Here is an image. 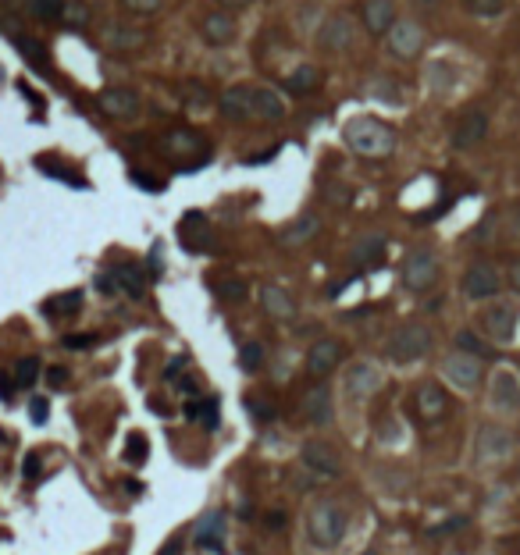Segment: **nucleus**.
Here are the masks:
<instances>
[{
    "label": "nucleus",
    "mask_w": 520,
    "mask_h": 555,
    "mask_svg": "<svg viewBox=\"0 0 520 555\" xmlns=\"http://www.w3.org/2000/svg\"><path fill=\"white\" fill-rule=\"evenodd\" d=\"M353 40H356V22H353L349 15H331V18H324L321 29H317V47L335 50V54L349 50Z\"/></svg>",
    "instance_id": "9d476101"
},
{
    "label": "nucleus",
    "mask_w": 520,
    "mask_h": 555,
    "mask_svg": "<svg viewBox=\"0 0 520 555\" xmlns=\"http://www.w3.org/2000/svg\"><path fill=\"white\" fill-rule=\"evenodd\" d=\"M36 168H40L43 175H50V178H61V182H68V185H79V189L86 185V182H82L72 168H65V164L54 161V157H36Z\"/></svg>",
    "instance_id": "e433bc0d"
},
{
    "label": "nucleus",
    "mask_w": 520,
    "mask_h": 555,
    "mask_svg": "<svg viewBox=\"0 0 520 555\" xmlns=\"http://www.w3.org/2000/svg\"><path fill=\"white\" fill-rule=\"evenodd\" d=\"M413 406H417V417L420 420H439L446 410H449V395L435 385V381H424L417 392H413Z\"/></svg>",
    "instance_id": "4be33fe9"
},
{
    "label": "nucleus",
    "mask_w": 520,
    "mask_h": 555,
    "mask_svg": "<svg viewBox=\"0 0 520 555\" xmlns=\"http://www.w3.org/2000/svg\"><path fill=\"white\" fill-rule=\"evenodd\" d=\"M385 260V235L381 232H367L353 242V264H360L363 271H371Z\"/></svg>",
    "instance_id": "a878e982"
},
{
    "label": "nucleus",
    "mask_w": 520,
    "mask_h": 555,
    "mask_svg": "<svg viewBox=\"0 0 520 555\" xmlns=\"http://www.w3.org/2000/svg\"><path fill=\"white\" fill-rule=\"evenodd\" d=\"M214 292H218V299H225V303H242L250 289H246L242 278H218V282H214Z\"/></svg>",
    "instance_id": "4c0bfd02"
},
{
    "label": "nucleus",
    "mask_w": 520,
    "mask_h": 555,
    "mask_svg": "<svg viewBox=\"0 0 520 555\" xmlns=\"http://www.w3.org/2000/svg\"><path fill=\"white\" fill-rule=\"evenodd\" d=\"M385 43L395 57H417L424 50V29L417 22H395L388 33H385Z\"/></svg>",
    "instance_id": "2eb2a0df"
},
{
    "label": "nucleus",
    "mask_w": 520,
    "mask_h": 555,
    "mask_svg": "<svg viewBox=\"0 0 520 555\" xmlns=\"http://www.w3.org/2000/svg\"><path fill=\"white\" fill-rule=\"evenodd\" d=\"M61 346L72 349V353H82V349H93L97 346V335H65V338H61Z\"/></svg>",
    "instance_id": "de8ad7c7"
},
{
    "label": "nucleus",
    "mask_w": 520,
    "mask_h": 555,
    "mask_svg": "<svg viewBox=\"0 0 520 555\" xmlns=\"http://www.w3.org/2000/svg\"><path fill=\"white\" fill-rule=\"evenodd\" d=\"M499 289H503V274H499L496 264L478 260V264L467 267V274H464V296L467 299H492Z\"/></svg>",
    "instance_id": "6e6552de"
},
{
    "label": "nucleus",
    "mask_w": 520,
    "mask_h": 555,
    "mask_svg": "<svg viewBox=\"0 0 520 555\" xmlns=\"http://www.w3.org/2000/svg\"><path fill=\"white\" fill-rule=\"evenodd\" d=\"M97 104L107 118H136L139 114V92L129 89V86H111L97 97Z\"/></svg>",
    "instance_id": "a211bd4d"
},
{
    "label": "nucleus",
    "mask_w": 520,
    "mask_h": 555,
    "mask_svg": "<svg viewBox=\"0 0 520 555\" xmlns=\"http://www.w3.org/2000/svg\"><path fill=\"white\" fill-rule=\"evenodd\" d=\"M221 4H228V8H246L250 0H221Z\"/></svg>",
    "instance_id": "69168bd1"
},
{
    "label": "nucleus",
    "mask_w": 520,
    "mask_h": 555,
    "mask_svg": "<svg viewBox=\"0 0 520 555\" xmlns=\"http://www.w3.org/2000/svg\"><path fill=\"white\" fill-rule=\"evenodd\" d=\"M342 360V346L335 338H317V342L307 349V374L310 378H328Z\"/></svg>",
    "instance_id": "6ab92c4d"
},
{
    "label": "nucleus",
    "mask_w": 520,
    "mask_h": 555,
    "mask_svg": "<svg viewBox=\"0 0 520 555\" xmlns=\"http://www.w3.org/2000/svg\"><path fill=\"white\" fill-rule=\"evenodd\" d=\"M225 527H228V516L221 509H210L196 520V531H193V541L200 548H210V552H225Z\"/></svg>",
    "instance_id": "f3484780"
},
{
    "label": "nucleus",
    "mask_w": 520,
    "mask_h": 555,
    "mask_svg": "<svg viewBox=\"0 0 520 555\" xmlns=\"http://www.w3.org/2000/svg\"><path fill=\"white\" fill-rule=\"evenodd\" d=\"M260 306L274 317V321H292L296 317V303L282 285H264L260 289Z\"/></svg>",
    "instance_id": "bb28decb"
},
{
    "label": "nucleus",
    "mask_w": 520,
    "mask_h": 555,
    "mask_svg": "<svg viewBox=\"0 0 520 555\" xmlns=\"http://www.w3.org/2000/svg\"><path fill=\"white\" fill-rule=\"evenodd\" d=\"M260 363H264V346L260 342H242L239 346V367L246 370V374L260 370Z\"/></svg>",
    "instance_id": "ea45409f"
},
{
    "label": "nucleus",
    "mask_w": 520,
    "mask_h": 555,
    "mask_svg": "<svg viewBox=\"0 0 520 555\" xmlns=\"http://www.w3.org/2000/svg\"><path fill=\"white\" fill-rule=\"evenodd\" d=\"M250 410H253L257 420H271V417H274V406H271V403H260V399H250Z\"/></svg>",
    "instance_id": "6e6d98bb"
},
{
    "label": "nucleus",
    "mask_w": 520,
    "mask_h": 555,
    "mask_svg": "<svg viewBox=\"0 0 520 555\" xmlns=\"http://www.w3.org/2000/svg\"><path fill=\"white\" fill-rule=\"evenodd\" d=\"M186 100H189V104H196V107L210 104V97H207V89H203V86H189V92H186Z\"/></svg>",
    "instance_id": "4d7b16f0"
},
{
    "label": "nucleus",
    "mask_w": 520,
    "mask_h": 555,
    "mask_svg": "<svg viewBox=\"0 0 520 555\" xmlns=\"http://www.w3.org/2000/svg\"><path fill=\"white\" fill-rule=\"evenodd\" d=\"M442 374H446V381L449 385H456V388H478L481 385V378H484V360H474V356H467V353H449L446 360H442Z\"/></svg>",
    "instance_id": "0eeeda50"
},
{
    "label": "nucleus",
    "mask_w": 520,
    "mask_h": 555,
    "mask_svg": "<svg viewBox=\"0 0 520 555\" xmlns=\"http://www.w3.org/2000/svg\"><path fill=\"white\" fill-rule=\"evenodd\" d=\"M427 82H432L439 92H446L452 86V72H449V61H435L432 68H427Z\"/></svg>",
    "instance_id": "37998d69"
},
{
    "label": "nucleus",
    "mask_w": 520,
    "mask_h": 555,
    "mask_svg": "<svg viewBox=\"0 0 520 555\" xmlns=\"http://www.w3.org/2000/svg\"><path fill=\"white\" fill-rule=\"evenodd\" d=\"M178 552H182V538H171V541H168L157 555H178Z\"/></svg>",
    "instance_id": "680f3d73"
},
{
    "label": "nucleus",
    "mask_w": 520,
    "mask_h": 555,
    "mask_svg": "<svg viewBox=\"0 0 520 555\" xmlns=\"http://www.w3.org/2000/svg\"><path fill=\"white\" fill-rule=\"evenodd\" d=\"M200 33H203V40H207L210 47H228V43L235 40V33H239V25H235L232 15L214 11V15H207V18L200 22Z\"/></svg>",
    "instance_id": "5701e85b"
},
{
    "label": "nucleus",
    "mask_w": 520,
    "mask_h": 555,
    "mask_svg": "<svg viewBox=\"0 0 520 555\" xmlns=\"http://www.w3.org/2000/svg\"><path fill=\"white\" fill-rule=\"evenodd\" d=\"M114 282H118V292H125V296H132V299H143L146 296V271L139 267V264H118L114 271Z\"/></svg>",
    "instance_id": "cd10ccee"
},
{
    "label": "nucleus",
    "mask_w": 520,
    "mask_h": 555,
    "mask_svg": "<svg viewBox=\"0 0 520 555\" xmlns=\"http://www.w3.org/2000/svg\"><path fill=\"white\" fill-rule=\"evenodd\" d=\"M47 385H50V388L68 385V367H50V370H47Z\"/></svg>",
    "instance_id": "864d4df0"
},
{
    "label": "nucleus",
    "mask_w": 520,
    "mask_h": 555,
    "mask_svg": "<svg viewBox=\"0 0 520 555\" xmlns=\"http://www.w3.org/2000/svg\"><path fill=\"white\" fill-rule=\"evenodd\" d=\"M132 178H136V185H143V189H161V182H154V178L143 175V171H132Z\"/></svg>",
    "instance_id": "052dcab7"
},
{
    "label": "nucleus",
    "mask_w": 520,
    "mask_h": 555,
    "mask_svg": "<svg viewBox=\"0 0 520 555\" xmlns=\"http://www.w3.org/2000/svg\"><path fill=\"white\" fill-rule=\"evenodd\" d=\"M29 417H33V424H47V417H50L47 395H33V399H29Z\"/></svg>",
    "instance_id": "09e8293b"
},
{
    "label": "nucleus",
    "mask_w": 520,
    "mask_h": 555,
    "mask_svg": "<svg viewBox=\"0 0 520 555\" xmlns=\"http://www.w3.org/2000/svg\"><path fill=\"white\" fill-rule=\"evenodd\" d=\"M299 459H303V467H307L314 477H339V474H342V459H339V452H335V445H328L324 438L303 442Z\"/></svg>",
    "instance_id": "39448f33"
},
{
    "label": "nucleus",
    "mask_w": 520,
    "mask_h": 555,
    "mask_svg": "<svg viewBox=\"0 0 520 555\" xmlns=\"http://www.w3.org/2000/svg\"><path fill=\"white\" fill-rule=\"evenodd\" d=\"M40 378V360L36 356H25L15 363V388H33Z\"/></svg>",
    "instance_id": "58836bf2"
},
{
    "label": "nucleus",
    "mask_w": 520,
    "mask_h": 555,
    "mask_svg": "<svg viewBox=\"0 0 520 555\" xmlns=\"http://www.w3.org/2000/svg\"><path fill=\"white\" fill-rule=\"evenodd\" d=\"M488 125H492V118H488V111H467L460 121H456L452 129V150H474L484 143L488 136Z\"/></svg>",
    "instance_id": "9b49d317"
},
{
    "label": "nucleus",
    "mask_w": 520,
    "mask_h": 555,
    "mask_svg": "<svg viewBox=\"0 0 520 555\" xmlns=\"http://www.w3.org/2000/svg\"><path fill=\"white\" fill-rule=\"evenodd\" d=\"M363 25L371 36H385L395 25V4L392 0H363Z\"/></svg>",
    "instance_id": "393cba45"
},
{
    "label": "nucleus",
    "mask_w": 520,
    "mask_h": 555,
    "mask_svg": "<svg viewBox=\"0 0 520 555\" xmlns=\"http://www.w3.org/2000/svg\"><path fill=\"white\" fill-rule=\"evenodd\" d=\"M321 86V72L314 65H299L289 79H285V92H296V97H307V92H314Z\"/></svg>",
    "instance_id": "7c9ffc66"
},
{
    "label": "nucleus",
    "mask_w": 520,
    "mask_h": 555,
    "mask_svg": "<svg viewBox=\"0 0 520 555\" xmlns=\"http://www.w3.org/2000/svg\"><path fill=\"white\" fill-rule=\"evenodd\" d=\"M79 310H82V292H79V289L61 292V296H54V299L43 303V314H47V317H72V314H79Z\"/></svg>",
    "instance_id": "2f4dec72"
},
{
    "label": "nucleus",
    "mask_w": 520,
    "mask_h": 555,
    "mask_svg": "<svg viewBox=\"0 0 520 555\" xmlns=\"http://www.w3.org/2000/svg\"><path fill=\"white\" fill-rule=\"evenodd\" d=\"M506 282H510V285H513V289L520 292V257H517V260H510V271H506Z\"/></svg>",
    "instance_id": "bf43d9fd"
},
{
    "label": "nucleus",
    "mask_w": 520,
    "mask_h": 555,
    "mask_svg": "<svg viewBox=\"0 0 520 555\" xmlns=\"http://www.w3.org/2000/svg\"><path fill=\"white\" fill-rule=\"evenodd\" d=\"M161 150L168 153L171 161H178L186 171H193V168H200L207 157H210V146H207V139L200 136V132H193V129H171L164 139H161Z\"/></svg>",
    "instance_id": "7ed1b4c3"
},
{
    "label": "nucleus",
    "mask_w": 520,
    "mask_h": 555,
    "mask_svg": "<svg viewBox=\"0 0 520 555\" xmlns=\"http://www.w3.org/2000/svg\"><path fill=\"white\" fill-rule=\"evenodd\" d=\"M186 417L189 420H203V427H218V399H210V395H196V399H189L186 403Z\"/></svg>",
    "instance_id": "473e14b6"
},
{
    "label": "nucleus",
    "mask_w": 520,
    "mask_h": 555,
    "mask_svg": "<svg viewBox=\"0 0 520 555\" xmlns=\"http://www.w3.org/2000/svg\"><path fill=\"white\" fill-rule=\"evenodd\" d=\"M186 367H189V363H186V356H175V360L168 363V370H164V378H168V381L186 378Z\"/></svg>",
    "instance_id": "603ef678"
},
{
    "label": "nucleus",
    "mask_w": 520,
    "mask_h": 555,
    "mask_svg": "<svg viewBox=\"0 0 520 555\" xmlns=\"http://www.w3.org/2000/svg\"><path fill=\"white\" fill-rule=\"evenodd\" d=\"M264 523H267V527H274V531H278V527H285V513H271Z\"/></svg>",
    "instance_id": "e2e57ef3"
},
{
    "label": "nucleus",
    "mask_w": 520,
    "mask_h": 555,
    "mask_svg": "<svg viewBox=\"0 0 520 555\" xmlns=\"http://www.w3.org/2000/svg\"><path fill=\"white\" fill-rule=\"evenodd\" d=\"M146 452H150L146 438L139 435V431H132V435H129V442H125V459L132 462V467H139V462H146Z\"/></svg>",
    "instance_id": "79ce46f5"
},
{
    "label": "nucleus",
    "mask_w": 520,
    "mask_h": 555,
    "mask_svg": "<svg viewBox=\"0 0 520 555\" xmlns=\"http://www.w3.org/2000/svg\"><path fill=\"white\" fill-rule=\"evenodd\" d=\"M346 146L360 157H388L395 150V132L378 118H353L349 125L342 129Z\"/></svg>",
    "instance_id": "f257e3e1"
},
{
    "label": "nucleus",
    "mask_w": 520,
    "mask_h": 555,
    "mask_svg": "<svg viewBox=\"0 0 520 555\" xmlns=\"http://www.w3.org/2000/svg\"><path fill=\"white\" fill-rule=\"evenodd\" d=\"M464 527H467V516H452V520L439 523V527H432L427 534H432V538H446V534H456V531H464Z\"/></svg>",
    "instance_id": "8fccbe9b"
},
{
    "label": "nucleus",
    "mask_w": 520,
    "mask_h": 555,
    "mask_svg": "<svg viewBox=\"0 0 520 555\" xmlns=\"http://www.w3.org/2000/svg\"><path fill=\"white\" fill-rule=\"evenodd\" d=\"M410 4H413V8H420V11H435V8L442 4V0H410Z\"/></svg>",
    "instance_id": "0e129e2a"
},
{
    "label": "nucleus",
    "mask_w": 520,
    "mask_h": 555,
    "mask_svg": "<svg viewBox=\"0 0 520 555\" xmlns=\"http://www.w3.org/2000/svg\"><path fill=\"white\" fill-rule=\"evenodd\" d=\"M488 403L499 413H517L520 410V378L510 367H499L492 374V385H488Z\"/></svg>",
    "instance_id": "1a4fd4ad"
},
{
    "label": "nucleus",
    "mask_w": 520,
    "mask_h": 555,
    "mask_svg": "<svg viewBox=\"0 0 520 555\" xmlns=\"http://www.w3.org/2000/svg\"><path fill=\"white\" fill-rule=\"evenodd\" d=\"M129 11H136V15H154V11H161V4L164 0H121Z\"/></svg>",
    "instance_id": "3c124183"
},
{
    "label": "nucleus",
    "mask_w": 520,
    "mask_h": 555,
    "mask_svg": "<svg viewBox=\"0 0 520 555\" xmlns=\"http://www.w3.org/2000/svg\"><path fill=\"white\" fill-rule=\"evenodd\" d=\"M439 282V260L432 250H413L403 264V285L410 292H427Z\"/></svg>",
    "instance_id": "423d86ee"
},
{
    "label": "nucleus",
    "mask_w": 520,
    "mask_h": 555,
    "mask_svg": "<svg viewBox=\"0 0 520 555\" xmlns=\"http://www.w3.org/2000/svg\"><path fill=\"white\" fill-rule=\"evenodd\" d=\"M427 349H432V328L417 321L395 328V335L388 338V356L395 363H417L420 356H427Z\"/></svg>",
    "instance_id": "20e7f679"
},
{
    "label": "nucleus",
    "mask_w": 520,
    "mask_h": 555,
    "mask_svg": "<svg viewBox=\"0 0 520 555\" xmlns=\"http://www.w3.org/2000/svg\"><path fill=\"white\" fill-rule=\"evenodd\" d=\"M40 474H43V456H40V452H25V459H22V477H25V481H40Z\"/></svg>",
    "instance_id": "49530a36"
},
{
    "label": "nucleus",
    "mask_w": 520,
    "mask_h": 555,
    "mask_svg": "<svg viewBox=\"0 0 520 555\" xmlns=\"http://www.w3.org/2000/svg\"><path fill=\"white\" fill-rule=\"evenodd\" d=\"M0 399H4V403H11V399H15V381L8 374H0Z\"/></svg>",
    "instance_id": "13d9d810"
},
{
    "label": "nucleus",
    "mask_w": 520,
    "mask_h": 555,
    "mask_svg": "<svg viewBox=\"0 0 520 555\" xmlns=\"http://www.w3.org/2000/svg\"><path fill=\"white\" fill-rule=\"evenodd\" d=\"M218 107L228 121H250L253 118V86H228L221 92Z\"/></svg>",
    "instance_id": "412c9836"
},
{
    "label": "nucleus",
    "mask_w": 520,
    "mask_h": 555,
    "mask_svg": "<svg viewBox=\"0 0 520 555\" xmlns=\"http://www.w3.org/2000/svg\"><path fill=\"white\" fill-rule=\"evenodd\" d=\"M253 118L257 121H282L285 118V104L274 89L267 86H253Z\"/></svg>",
    "instance_id": "c85d7f7f"
},
{
    "label": "nucleus",
    "mask_w": 520,
    "mask_h": 555,
    "mask_svg": "<svg viewBox=\"0 0 520 555\" xmlns=\"http://www.w3.org/2000/svg\"><path fill=\"white\" fill-rule=\"evenodd\" d=\"M456 353H467L474 360H484V356H492V346L481 342L474 331H456Z\"/></svg>",
    "instance_id": "c9c22d12"
},
{
    "label": "nucleus",
    "mask_w": 520,
    "mask_h": 555,
    "mask_svg": "<svg viewBox=\"0 0 520 555\" xmlns=\"http://www.w3.org/2000/svg\"><path fill=\"white\" fill-rule=\"evenodd\" d=\"M97 289H100L104 296H114V292H118V282H114V274H111V271L97 274Z\"/></svg>",
    "instance_id": "5fc2aeb1"
},
{
    "label": "nucleus",
    "mask_w": 520,
    "mask_h": 555,
    "mask_svg": "<svg viewBox=\"0 0 520 555\" xmlns=\"http://www.w3.org/2000/svg\"><path fill=\"white\" fill-rule=\"evenodd\" d=\"M303 417H307L314 427H324V424H331V417H335V403H331V392L328 388H310L307 395H303Z\"/></svg>",
    "instance_id": "b1692460"
},
{
    "label": "nucleus",
    "mask_w": 520,
    "mask_h": 555,
    "mask_svg": "<svg viewBox=\"0 0 520 555\" xmlns=\"http://www.w3.org/2000/svg\"><path fill=\"white\" fill-rule=\"evenodd\" d=\"M68 0H25V15L36 22H61Z\"/></svg>",
    "instance_id": "72a5a7b5"
},
{
    "label": "nucleus",
    "mask_w": 520,
    "mask_h": 555,
    "mask_svg": "<svg viewBox=\"0 0 520 555\" xmlns=\"http://www.w3.org/2000/svg\"><path fill=\"white\" fill-rule=\"evenodd\" d=\"M464 8L471 15H478V18H499L503 8H506V0H464Z\"/></svg>",
    "instance_id": "a19ab883"
},
{
    "label": "nucleus",
    "mask_w": 520,
    "mask_h": 555,
    "mask_svg": "<svg viewBox=\"0 0 520 555\" xmlns=\"http://www.w3.org/2000/svg\"><path fill=\"white\" fill-rule=\"evenodd\" d=\"M481 328H484V335L488 338H496L499 346H510L513 342V335H517V310L510 303H496V306H488V310L481 314Z\"/></svg>",
    "instance_id": "f8f14e48"
},
{
    "label": "nucleus",
    "mask_w": 520,
    "mask_h": 555,
    "mask_svg": "<svg viewBox=\"0 0 520 555\" xmlns=\"http://www.w3.org/2000/svg\"><path fill=\"white\" fill-rule=\"evenodd\" d=\"M478 452L484 462H503L513 452V435L503 424H481L478 431Z\"/></svg>",
    "instance_id": "4468645a"
},
{
    "label": "nucleus",
    "mask_w": 520,
    "mask_h": 555,
    "mask_svg": "<svg viewBox=\"0 0 520 555\" xmlns=\"http://www.w3.org/2000/svg\"><path fill=\"white\" fill-rule=\"evenodd\" d=\"M381 385H385V370H381L378 363H371V360H360V363H353V367L346 370V392H349L353 399L375 395Z\"/></svg>",
    "instance_id": "ddd939ff"
},
{
    "label": "nucleus",
    "mask_w": 520,
    "mask_h": 555,
    "mask_svg": "<svg viewBox=\"0 0 520 555\" xmlns=\"http://www.w3.org/2000/svg\"><path fill=\"white\" fill-rule=\"evenodd\" d=\"M100 40L114 54H129V50H139L146 43V33H143V29H136V25H125V22H107Z\"/></svg>",
    "instance_id": "aec40b11"
},
{
    "label": "nucleus",
    "mask_w": 520,
    "mask_h": 555,
    "mask_svg": "<svg viewBox=\"0 0 520 555\" xmlns=\"http://www.w3.org/2000/svg\"><path fill=\"white\" fill-rule=\"evenodd\" d=\"M178 242L186 246L189 253H207L210 246H214V232H210V225H207V218L203 214H186V218L178 221Z\"/></svg>",
    "instance_id": "dca6fc26"
},
{
    "label": "nucleus",
    "mask_w": 520,
    "mask_h": 555,
    "mask_svg": "<svg viewBox=\"0 0 520 555\" xmlns=\"http://www.w3.org/2000/svg\"><path fill=\"white\" fill-rule=\"evenodd\" d=\"M371 97H375V100H385V104H400V100H403V97H400V86L388 82V79H378V82L371 86Z\"/></svg>",
    "instance_id": "c03bdc74"
},
{
    "label": "nucleus",
    "mask_w": 520,
    "mask_h": 555,
    "mask_svg": "<svg viewBox=\"0 0 520 555\" xmlns=\"http://www.w3.org/2000/svg\"><path fill=\"white\" fill-rule=\"evenodd\" d=\"M307 538L314 548L331 552L346 538V509L339 502H314L307 509Z\"/></svg>",
    "instance_id": "f03ea898"
},
{
    "label": "nucleus",
    "mask_w": 520,
    "mask_h": 555,
    "mask_svg": "<svg viewBox=\"0 0 520 555\" xmlns=\"http://www.w3.org/2000/svg\"><path fill=\"white\" fill-rule=\"evenodd\" d=\"M360 555H378V552H375V548H367V552H360Z\"/></svg>",
    "instance_id": "338daca9"
},
{
    "label": "nucleus",
    "mask_w": 520,
    "mask_h": 555,
    "mask_svg": "<svg viewBox=\"0 0 520 555\" xmlns=\"http://www.w3.org/2000/svg\"><path fill=\"white\" fill-rule=\"evenodd\" d=\"M15 47L25 54V61L33 65L36 72H50V54H47V47L43 43H36V40H25V36H15Z\"/></svg>",
    "instance_id": "f704fd0d"
},
{
    "label": "nucleus",
    "mask_w": 520,
    "mask_h": 555,
    "mask_svg": "<svg viewBox=\"0 0 520 555\" xmlns=\"http://www.w3.org/2000/svg\"><path fill=\"white\" fill-rule=\"evenodd\" d=\"M321 232V218L317 214H303L299 221H292V225H285L282 228V246H303V242H310L314 235Z\"/></svg>",
    "instance_id": "c756f323"
},
{
    "label": "nucleus",
    "mask_w": 520,
    "mask_h": 555,
    "mask_svg": "<svg viewBox=\"0 0 520 555\" xmlns=\"http://www.w3.org/2000/svg\"><path fill=\"white\" fill-rule=\"evenodd\" d=\"M61 22H65L68 29H82V25L89 22L86 4H65V15H61Z\"/></svg>",
    "instance_id": "a18cd8bd"
}]
</instances>
